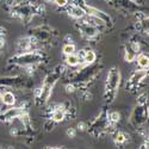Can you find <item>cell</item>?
Masks as SVG:
<instances>
[{
	"label": "cell",
	"instance_id": "6da1fadb",
	"mask_svg": "<svg viewBox=\"0 0 149 149\" xmlns=\"http://www.w3.org/2000/svg\"><path fill=\"white\" fill-rule=\"evenodd\" d=\"M120 82V73L117 67H112L109 73L105 82V100L107 103H112L117 95Z\"/></svg>",
	"mask_w": 149,
	"mask_h": 149
},
{
	"label": "cell",
	"instance_id": "7a4b0ae2",
	"mask_svg": "<svg viewBox=\"0 0 149 149\" xmlns=\"http://www.w3.org/2000/svg\"><path fill=\"white\" fill-rule=\"evenodd\" d=\"M43 58V55L38 50H30L25 53H20L10 58V63H16L19 66H32L38 63Z\"/></svg>",
	"mask_w": 149,
	"mask_h": 149
},
{
	"label": "cell",
	"instance_id": "3957f363",
	"mask_svg": "<svg viewBox=\"0 0 149 149\" xmlns=\"http://www.w3.org/2000/svg\"><path fill=\"white\" fill-rule=\"evenodd\" d=\"M110 125V122H109V117L106 115V112L102 113L100 116H99L94 122L93 124L91 125V128L88 129V131H91L92 134L94 135H99L102 131H104L105 129H107Z\"/></svg>",
	"mask_w": 149,
	"mask_h": 149
},
{
	"label": "cell",
	"instance_id": "277c9868",
	"mask_svg": "<svg viewBox=\"0 0 149 149\" xmlns=\"http://www.w3.org/2000/svg\"><path fill=\"white\" fill-rule=\"evenodd\" d=\"M85 11L88 12L87 15L98 18L102 23L106 24V25H110V26L112 25V19H111V17H110L107 13H105V12L100 11L99 8H95V7H92V6H86V10H85Z\"/></svg>",
	"mask_w": 149,
	"mask_h": 149
},
{
	"label": "cell",
	"instance_id": "5b68a950",
	"mask_svg": "<svg viewBox=\"0 0 149 149\" xmlns=\"http://www.w3.org/2000/svg\"><path fill=\"white\" fill-rule=\"evenodd\" d=\"M148 118V111L144 109V105H139L135 109L134 113L131 116V122L134 123V125H141L142 123H144Z\"/></svg>",
	"mask_w": 149,
	"mask_h": 149
},
{
	"label": "cell",
	"instance_id": "8992f818",
	"mask_svg": "<svg viewBox=\"0 0 149 149\" xmlns=\"http://www.w3.org/2000/svg\"><path fill=\"white\" fill-rule=\"evenodd\" d=\"M79 29L80 31L86 36V37H88V38H93V37H95L98 35V29L95 25H93V24L88 23V22H86L84 20L80 25H79Z\"/></svg>",
	"mask_w": 149,
	"mask_h": 149
},
{
	"label": "cell",
	"instance_id": "52a82bcc",
	"mask_svg": "<svg viewBox=\"0 0 149 149\" xmlns=\"http://www.w3.org/2000/svg\"><path fill=\"white\" fill-rule=\"evenodd\" d=\"M37 43V41L33 37H24L18 41V52L19 53H25V52H30L32 49V45Z\"/></svg>",
	"mask_w": 149,
	"mask_h": 149
},
{
	"label": "cell",
	"instance_id": "ba28073f",
	"mask_svg": "<svg viewBox=\"0 0 149 149\" xmlns=\"http://www.w3.org/2000/svg\"><path fill=\"white\" fill-rule=\"evenodd\" d=\"M31 36L37 41V42H45L52 37L50 31H48L43 28H36L31 30Z\"/></svg>",
	"mask_w": 149,
	"mask_h": 149
},
{
	"label": "cell",
	"instance_id": "9c48e42d",
	"mask_svg": "<svg viewBox=\"0 0 149 149\" xmlns=\"http://www.w3.org/2000/svg\"><path fill=\"white\" fill-rule=\"evenodd\" d=\"M147 75H148V73H147V70H144V69L136 70V72L132 74V77L129 79L128 85H129V86H137V84H140L143 79H146Z\"/></svg>",
	"mask_w": 149,
	"mask_h": 149
},
{
	"label": "cell",
	"instance_id": "30bf717a",
	"mask_svg": "<svg viewBox=\"0 0 149 149\" xmlns=\"http://www.w3.org/2000/svg\"><path fill=\"white\" fill-rule=\"evenodd\" d=\"M137 53H139V44L136 45L134 43H129L125 48V60H127V62L135 61V58L137 57Z\"/></svg>",
	"mask_w": 149,
	"mask_h": 149
},
{
	"label": "cell",
	"instance_id": "8fae6325",
	"mask_svg": "<svg viewBox=\"0 0 149 149\" xmlns=\"http://www.w3.org/2000/svg\"><path fill=\"white\" fill-rule=\"evenodd\" d=\"M68 12H69V15H70L72 17L77 18V19H81V18H84V17L86 16L85 8L81 7L80 5H77V4H75V5H72V6L69 7Z\"/></svg>",
	"mask_w": 149,
	"mask_h": 149
},
{
	"label": "cell",
	"instance_id": "7c38bea8",
	"mask_svg": "<svg viewBox=\"0 0 149 149\" xmlns=\"http://www.w3.org/2000/svg\"><path fill=\"white\" fill-rule=\"evenodd\" d=\"M66 107L63 105H58L54 111H53V120L54 122H62L66 117Z\"/></svg>",
	"mask_w": 149,
	"mask_h": 149
},
{
	"label": "cell",
	"instance_id": "4fadbf2b",
	"mask_svg": "<svg viewBox=\"0 0 149 149\" xmlns=\"http://www.w3.org/2000/svg\"><path fill=\"white\" fill-rule=\"evenodd\" d=\"M1 100L4 103V105H7V106H12L15 103H16V97L12 92H5L1 94Z\"/></svg>",
	"mask_w": 149,
	"mask_h": 149
},
{
	"label": "cell",
	"instance_id": "5bb4252c",
	"mask_svg": "<svg viewBox=\"0 0 149 149\" xmlns=\"http://www.w3.org/2000/svg\"><path fill=\"white\" fill-rule=\"evenodd\" d=\"M95 58H97V55H95V53H94L93 50L85 52V53H84V56H82L84 62H85V63H87V65L93 63V62L95 61Z\"/></svg>",
	"mask_w": 149,
	"mask_h": 149
},
{
	"label": "cell",
	"instance_id": "9a60e30c",
	"mask_svg": "<svg viewBox=\"0 0 149 149\" xmlns=\"http://www.w3.org/2000/svg\"><path fill=\"white\" fill-rule=\"evenodd\" d=\"M67 63L69 65V66H78L79 63H80V57L78 56V55H75V53L74 54H69V55H67Z\"/></svg>",
	"mask_w": 149,
	"mask_h": 149
},
{
	"label": "cell",
	"instance_id": "2e32d148",
	"mask_svg": "<svg viewBox=\"0 0 149 149\" xmlns=\"http://www.w3.org/2000/svg\"><path fill=\"white\" fill-rule=\"evenodd\" d=\"M128 137H129V136H128L125 132L118 131V132H116V135H115L113 140H115L116 144H122V143H124V142L127 141V139H128Z\"/></svg>",
	"mask_w": 149,
	"mask_h": 149
},
{
	"label": "cell",
	"instance_id": "e0dca14e",
	"mask_svg": "<svg viewBox=\"0 0 149 149\" xmlns=\"http://www.w3.org/2000/svg\"><path fill=\"white\" fill-rule=\"evenodd\" d=\"M137 63H139V66H140L142 69H147L148 66H149V58H148V56L144 55V54L140 55L139 58H137Z\"/></svg>",
	"mask_w": 149,
	"mask_h": 149
},
{
	"label": "cell",
	"instance_id": "ac0fdd59",
	"mask_svg": "<svg viewBox=\"0 0 149 149\" xmlns=\"http://www.w3.org/2000/svg\"><path fill=\"white\" fill-rule=\"evenodd\" d=\"M62 50H63V53L66 55H69V54H74L75 53V47H74L73 43H66L63 45V48H62Z\"/></svg>",
	"mask_w": 149,
	"mask_h": 149
},
{
	"label": "cell",
	"instance_id": "d6986e66",
	"mask_svg": "<svg viewBox=\"0 0 149 149\" xmlns=\"http://www.w3.org/2000/svg\"><path fill=\"white\" fill-rule=\"evenodd\" d=\"M107 117H109V122L112 123V124L119 122V119H120V115L118 112H116V111H115V112H111L110 115H107Z\"/></svg>",
	"mask_w": 149,
	"mask_h": 149
},
{
	"label": "cell",
	"instance_id": "ffe728a7",
	"mask_svg": "<svg viewBox=\"0 0 149 149\" xmlns=\"http://www.w3.org/2000/svg\"><path fill=\"white\" fill-rule=\"evenodd\" d=\"M148 103V95L146 93H143L142 95L139 97V100H137V104L139 105H146Z\"/></svg>",
	"mask_w": 149,
	"mask_h": 149
},
{
	"label": "cell",
	"instance_id": "44dd1931",
	"mask_svg": "<svg viewBox=\"0 0 149 149\" xmlns=\"http://www.w3.org/2000/svg\"><path fill=\"white\" fill-rule=\"evenodd\" d=\"M55 1V4L57 5V6H66L67 4H68V0H54Z\"/></svg>",
	"mask_w": 149,
	"mask_h": 149
},
{
	"label": "cell",
	"instance_id": "7402d4cb",
	"mask_svg": "<svg viewBox=\"0 0 149 149\" xmlns=\"http://www.w3.org/2000/svg\"><path fill=\"white\" fill-rule=\"evenodd\" d=\"M67 135L69 136V137H75V129L69 128V129L67 130Z\"/></svg>",
	"mask_w": 149,
	"mask_h": 149
},
{
	"label": "cell",
	"instance_id": "603a6c76",
	"mask_svg": "<svg viewBox=\"0 0 149 149\" xmlns=\"http://www.w3.org/2000/svg\"><path fill=\"white\" fill-rule=\"evenodd\" d=\"M66 88H67V92H73L74 91V86L73 85H68Z\"/></svg>",
	"mask_w": 149,
	"mask_h": 149
},
{
	"label": "cell",
	"instance_id": "cb8c5ba5",
	"mask_svg": "<svg viewBox=\"0 0 149 149\" xmlns=\"http://www.w3.org/2000/svg\"><path fill=\"white\" fill-rule=\"evenodd\" d=\"M85 127H86V124H85V123H79V125H78L79 130H85Z\"/></svg>",
	"mask_w": 149,
	"mask_h": 149
},
{
	"label": "cell",
	"instance_id": "d4e9b609",
	"mask_svg": "<svg viewBox=\"0 0 149 149\" xmlns=\"http://www.w3.org/2000/svg\"><path fill=\"white\" fill-rule=\"evenodd\" d=\"M4 43H5V42H4V38H3L1 36H0V48H1V47L4 45Z\"/></svg>",
	"mask_w": 149,
	"mask_h": 149
},
{
	"label": "cell",
	"instance_id": "484cf974",
	"mask_svg": "<svg viewBox=\"0 0 149 149\" xmlns=\"http://www.w3.org/2000/svg\"><path fill=\"white\" fill-rule=\"evenodd\" d=\"M1 94H3V93H1V91H0V98H1Z\"/></svg>",
	"mask_w": 149,
	"mask_h": 149
},
{
	"label": "cell",
	"instance_id": "4316f807",
	"mask_svg": "<svg viewBox=\"0 0 149 149\" xmlns=\"http://www.w3.org/2000/svg\"><path fill=\"white\" fill-rule=\"evenodd\" d=\"M47 1H54V0H47Z\"/></svg>",
	"mask_w": 149,
	"mask_h": 149
}]
</instances>
